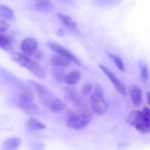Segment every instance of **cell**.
<instances>
[{"mask_svg": "<svg viewBox=\"0 0 150 150\" xmlns=\"http://www.w3.org/2000/svg\"><path fill=\"white\" fill-rule=\"evenodd\" d=\"M146 96H147L148 103H149V105H150V92H147V94H146Z\"/></svg>", "mask_w": 150, "mask_h": 150, "instance_id": "cell-28", "label": "cell"}, {"mask_svg": "<svg viewBox=\"0 0 150 150\" xmlns=\"http://www.w3.org/2000/svg\"><path fill=\"white\" fill-rule=\"evenodd\" d=\"M72 61L67 57L62 56L60 54H56L53 55L51 58V63L54 67H65L70 65Z\"/></svg>", "mask_w": 150, "mask_h": 150, "instance_id": "cell-13", "label": "cell"}, {"mask_svg": "<svg viewBox=\"0 0 150 150\" xmlns=\"http://www.w3.org/2000/svg\"><path fill=\"white\" fill-rule=\"evenodd\" d=\"M57 17L59 20V21L70 31L76 33H79V29H78L77 23L70 16L64 15L63 13H57Z\"/></svg>", "mask_w": 150, "mask_h": 150, "instance_id": "cell-11", "label": "cell"}, {"mask_svg": "<svg viewBox=\"0 0 150 150\" xmlns=\"http://www.w3.org/2000/svg\"><path fill=\"white\" fill-rule=\"evenodd\" d=\"M52 74L54 77L59 81H63L66 76V72L63 67H55L52 70Z\"/></svg>", "mask_w": 150, "mask_h": 150, "instance_id": "cell-23", "label": "cell"}, {"mask_svg": "<svg viewBox=\"0 0 150 150\" xmlns=\"http://www.w3.org/2000/svg\"><path fill=\"white\" fill-rule=\"evenodd\" d=\"M126 122L130 125L136 127L137 126L140 125L143 123L146 122H150V119L146 118L144 116L142 111L136 110V111H133V112L129 114L128 117H127Z\"/></svg>", "mask_w": 150, "mask_h": 150, "instance_id": "cell-8", "label": "cell"}, {"mask_svg": "<svg viewBox=\"0 0 150 150\" xmlns=\"http://www.w3.org/2000/svg\"><path fill=\"white\" fill-rule=\"evenodd\" d=\"M34 56H35V58L37 59H42L44 57L42 51H37L35 54H34Z\"/></svg>", "mask_w": 150, "mask_h": 150, "instance_id": "cell-27", "label": "cell"}, {"mask_svg": "<svg viewBox=\"0 0 150 150\" xmlns=\"http://www.w3.org/2000/svg\"><path fill=\"white\" fill-rule=\"evenodd\" d=\"M49 108L51 112L54 113V114H59V113L65 111L67 108V104L62 100L55 98L53 102L50 104Z\"/></svg>", "mask_w": 150, "mask_h": 150, "instance_id": "cell-16", "label": "cell"}, {"mask_svg": "<svg viewBox=\"0 0 150 150\" xmlns=\"http://www.w3.org/2000/svg\"><path fill=\"white\" fill-rule=\"evenodd\" d=\"M47 45H48L53 51H54L56 54H60V55L67 57L69 59L71 60L72 62L76 64V65L79 66V67H81V63L80 61L78 59L77 57L75 55H73V54H72L70 51H68L67 48H64V47L59 45V44L52 42H48V43H47Z\"/></svg>", "mask_w": 150, "mask_h": 150, "instance_id": "cell-6", "label": "cell"}, {"mask_svg": "<svg viewBox=\"0 0 150 150\" xmlns=\"http://www.w3.org/2000/svg\"><path fill=\"white\" fill-rule=\"evenodd\" d=\"M81 77V73L79 70H73L66 75L64 81L66 84L73 86L76 84L80 81Z\"/></svg>", "mask_w": 150, "mask_h": 150, "instance_id": "cell-17", "label": "cell"}, {"mask_svg": "<svg viewBox=\"0 0 150 150\" xmlns=\"http://www.w3.org/2000/svg\"><path fill=\"white\" fill-rule=\"evenodd\" d=\"M9 29V24L4 21H0V33H5Z\"/></svg>", "mask_w": 150, "mask_h": 150, "instance_id": "cell-26", "label": "cell"}, {"mask_svg": "<svg viewBox=\"0 0 150 150\" xmlns=\"http://www.w3.org/2000/svg\"><path fill=\"white\" fill-rule=\"evenodd\" d=\"M21 140L19 138H10L4 141L3 144L1 145V150H16L20 146Z\"/></svg>", "mask_w": 150, "mask_h": 150, "instance_id": "cell-15", "label": "cell"}, {"mask_svg": "<svg viewBox=\"0 0 150 150\" xmlns=\"http://www.w3.org/2000/svg\"><path fill=\"white\" fill-rule=\"evenodd\" d=\"M64 96L67 102L72 103L77 106L82 107V105L83 104V100L79 95L76 89L70 85L64 89Z\"/></svg>", "mask_w": 150, "mask_h": 150, "instance_id": "cell-7", "label": "cell"}, {"mask_svg": "<svg viewBox=\"0 0 150 150\" xmlns=\"http://www.w3.org/2000/svg\"><path fill=\"white\" fill-rule=\"evenodd\" d=\"M0 48L11 54L16 52L13 49L10 40L7 39V37L4 36V35H1V34H0Z\"/></svg>", "mask_w": 150, "mask_h": 150, "instance_id": "cell-20", "label": "cell"}, {"mask_svg": "<svg viewBox=\"0 0 150 150\" xmlns=\"http://www.w3.org/2000/svg\"><path fill=\"white\" fill-rule=\"evenodd\" d=\"M26 125L30 130H41L45 129V125L35 117H31L26 121Z\"/></svg>", "mask_w": 150, "mask_h": 150, "instance_id": "cell-18", "label": "cell"}, {"mask_svg": "<svg viewBox=\"0 0 150 150\" xmlns=\"http://www.w3.org/2000/svg\"><path fill=\"white\" fill-rule=\"evenodd\" d=\"M129 93L131 98L132 102L135 107H139L142 104L143 98H142V89L135 83H131L129 86Z\"/></svg>", "mask_w": 150, "mask_h": 150, "instance_id": "cell-10", "label": "cell"}, {"mask_svg": "<svg viewBox=\"0 0 150 150\" xmlns=\"http://www.w3.org/2000/svg\"><path fill=\"white\" fill-rule=\"evenodd\" d=\"M139 67L140 68V76L144 82H147L149 79V73L146 63L143 61L139 62Z\"/></svg>", "mask_w": 150, "mask_h": 150, "instance_id": "cell-22", "label": "cell"}, {"mask_svg": "<svg viewBox=\"0 0 150 150\" xmlns=\"http://www.w3.org/2000/svg\"><path fill=\"white\" fill-rule=\"evenodd\" d=\"M100 69L103 72L104 74L108 78L110 81H111V83H113V85L114 86L115 89H117L119 92V93L121 94L122 96H126L127 95V91H126V88L125 86V85L123 84L122 82L114 74L112 71L109 70L107 67L103 65V64H99Z\"/></svg>", "mask_w": 150, "mask_h": 150, "instance_id": "cell-5", "label": "cell"}, {"mask_svg": "<svg viewBox=\"0 0 150 150\" xmlns=\"http://www.w3.org/2000/svg\"><path fill=\"white\" fill-rule=\"evenodd\" d=\"M92 90H93V86L91 83H85L81 89V94L84 96H86L92 93Z\"/></svg>", "mask_w": 150, "mask_h": 150, "instance_id": "cell-25", "label": "cell"}, {"mask_svg": "<svg viewBox=\"0 0 150 150\" xmlns=\"http://www.w3.org/2000/svg\"><path fill=\"white\" fill-rule=\"evenodd\" d=\"M93 113L92 110L87 109L79 115L71 116L67 120V127L73 130H82L92 121Z\"/></svg>", "mask_w": 150, "mask_h": 150, "instance_id": "cell-3", "label": "cell"}, {"mask_svg": "<svg viewBox=\"0 0 150 150\" xmlns=\"http://www.w3.org/2000/svg\"><path fill=\"white\" fill-rule=\"evenodd\" d=\"M29 83L35 89V91L37 92V94L39 96L40 99H41L42 102L45 105L49 106L50 104L55 99L53 94L50 91H48L43 85L38 83V82H36L32 80H29Z\"/></svg>", "mask_w": 150, "mask_h": 150, "instance_id": "cell-4", "label": "cell"}, {"mask_svg": "<svg viewBox=\"0 0 150 150\" xmlns=\"http://www.w3.org/2000/svg\"><path fill=\"white\" fill-rule=\"evenodd\" d=\"M11 59L21 67L27 69L35 76L40 79L45 78V73L42 67L35 60L29 58V57L19 53H13L11 54Z\"/></svg>", "mask_w": 150, "mask_h": 150, "instance_id": "cell-1", "label": "cell"}, {"mask_svg": "<svg viewBox=\"0 0 150 150\" xmlns=\"http://www.w3.org/2000/svg\"><path fill=\"white\" fill-rule=\"evenodd\" d=\"M21 109H23L27 114H31V115H39L40 114V110L38 105L34 103H28L23 104V105H20Z\"/></svg>", "mask_w": 150, "mask_h": 150, "instance_id": "cell-19", "label": "cell"}, {"mask_svg": "<svg viewBox=\"0 0 150 150\" xmlns=\"http://www.w3.org/2000/svg\"><path fill=\"white\" fill-rule=\"evenodd\" d=\"M108 54V56H109L110 59H111L113 62L114 63V64L117 66V67L120 70V71L122 72L126 71V68H125V66L124 62H123L122 59L119 56L114 55V54Z\"/></svg>", "mask_w": 150, "mask_h": 150, "instance_id": "cell-24", "label": "cell"}, {"mask_svg": "<svg viewBox=\"0 0 150 150\" xmlns=\"http://www.w3.org/2000/svg\"><path fill=\"white\" fill-rule=\"evenodd\" d=\"M0 17L7 20H12L14 18V13L10 7L0 4Z\"/></svg>", "mask_w": 150, "mask_h": 150, "instance_id": "cell-21", "label": "cell"}, {"mask_svg": "<svg viewBox=\"0 0 150 150\" xmlns=\"http://www.w3.org/2000/svg\"><path fill=\"white\" fill-rule=\"evenodd\" d=\"M34 7L38 11L42 13H50L55 8L54 4L50 0H35Z\"/></svg>", "mask_w": 150, "mask_h": 150, "instance_id": "cell-12", "label": "cell"}, {"mask_svg": "<svg viewBox=\"0 0 150 150\" xmlns=\"http://www.w3.org/2000/svg\"><path fill=\"white\" fill-rule=\"evenodd\" d=\"M92 110L97 115H103L108 110V104L103 96V91L99 84L94 87V92L90 98Z\"/></svg>", "mask_w": 150, "mask_h": 150, "instance_id": "cell-2", "label": "cell"}, {"mask_svg": "<svg viewBox=\"0 0 150 150\" xmlns=\"http://www.w3.org/2000/svg\"><path fill=\"white\" fill-rule=\"evenodd\" d=\"M38 49V42L33 38H25L21 42V50L24 55L27 57L34 56Z\"/></svg>", "mask_w": 150, "mask_h": 150, "instance_id": "cell-9", "label": "cell"}, {"mask_svg": "<svg viewBox=\"0 0 150 150\" xmlns=\"http://www.w3.org/2000/svg\"><path fill=\"white\" fill-rule=\"evenodd\" d=\"M34 100V95L32 89L29 86H26L22 92L21 95H20L18 100V106L23 105V104L32 103Z\"/></svg>", "mask_w": 150, "mask_h": 150, "instance_id": "cell-14", "label": "cell"}]
</instances>
